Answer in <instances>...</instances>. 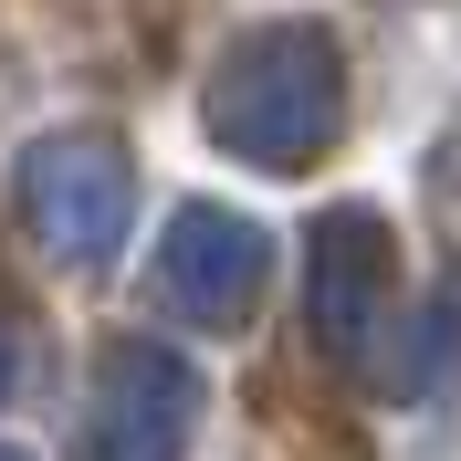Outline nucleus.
Segmentation results:
<instances>
[{
	"mask_svg": "<svg viewBox=\"0 0 461 461\" xmlns=\"http://www.w3.org/2000/svg\"><path fill=\"white\" fill-rule=\"evenodd\" d=\"M388 284H399V262H388V221H377L367 200L325 210V221H315V284H304V315H315V336L336 346V357H357V346L377 336Z\"/></svg>",
	"mask_w": 461,
	"mask_h": 461,
	"instance_id": "39448f33",
	"label": "nucleus"
},
{
	"mask_svg": "<svg viewBox=\"0 0 461 461\" xmlns=\"http://www.w3.org/2000/svg\"><path fill=\"white\" fill-rule=\"evenodd\" d=\"M200 430V367L168 336H115L85 399V461H178Z\"/></svg>",
	"mask_w": 461,
	"mask_h": 461,
	"instance_id": "f03ea898",
	"label": "nucleus"
},
{
	"mask_svg": "<svg viewBox=\"0 0 461 461\" xmlns=\"http://www.w3.org/2000/svg\"><path fill=\"white\" fill-rule=\"evenodd\" d=\"M0 399H11V325H0Z\"/></svg>",
	"mask_w": 461,
	"mask_h": 461,
	"instance_id": "423d86ee",
	"label": "nucleus"
},
{
	"mask_svg": "<svg viewBox=\"0 0 461 461\" xmlns=\"http://www.w3.org/2000/svg\"><path fill=\"white\" fill-rule=\"evenodd\" d=\"M0 461H32V451H11V440H0Z\"/></svg>",
	"mask_w": 461,
	"mask_h": 461,
	"instance_id": "0eeeda50",
	"label": "nucleus"
},
{
	"mask_svg": "<svg viewBox=\"0 0 461 461\" xmlns=\"http://www.w3.org/2000/svg\"><path fill=\"white\" fill-rule=\"evenodd\" d=\"M126 210H137V168H126V147L74 126V137H42L22 158V221L42 252L63 262H105L126 241Z\"/></svg>",
	"mask_w": 461,
	"mask_h": 461,
	"instance_id": "7ed1b4c3",
	"label": "nucleus"
},
{
	"mask_svg": "<svg viewBox=\"0 0 461 461\" xmlns=\"http://www.w3.org/2000/svg\"><path fill=\"white\" fill-rule=\"evenodd\" d=\"M252 294H262V230L210 210V200L168 210V230H158V304H168V325H241Z\"/></svg>",
	"mask_w": 461,
	"mask_h": 461,
	"instance_id": "20e7f679",
	"label": "nucleus"
},
{
	"mask_svg": "<svg viewBox=\"0 0 461 461\" xmlns=\"http://www.w3.org/2000/svg\"><path fill=\"white\" fill-rule=\"evenodd\" d=\"M346 115V63L315 22H252L210 74V137L252 168H304Z\"/></svg>",
	"mask_w": 461,
	"mask_h": 461,
	"instance_id": "f257e3e1",
	"label": "nucleus"
}]
</instances>
